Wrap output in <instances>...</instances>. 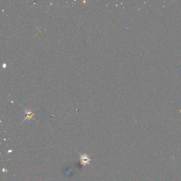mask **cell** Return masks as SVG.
<instances>
[{"label":"cell","instance_id":"cell-1","mask_svg":"<svg viewBox=\"0 0 181 181\" xmlns=\"http://www.w3.org/2000/svg\"><path fill=\"white\" fill-rule=\"evenodd\" d=\"M79 154V158H80V161H81V165L82 166H87V165H90V161H91V159H90L89 156L86 155V154H81L78 153Z\"/></svg>","mask_w":181,"mask_h":181},{"label":"cell","instance_id":"cell-2","mask_svg":"<svg viewBox=\"0 0 181 181\" xmlns=\"http://www.w3.org/2000/svg\"><path fill=\"white\" fill-rule=\"evenodd\" d=\"M24 111H25V113L26 114V118L24 119V120H23V122H24V121H26V120H30V119L31 118L33 115H34V113H33V112L31 110L24 108Z\"/></svg>","mask_w":181,"mask_h":181}]
</instances>
